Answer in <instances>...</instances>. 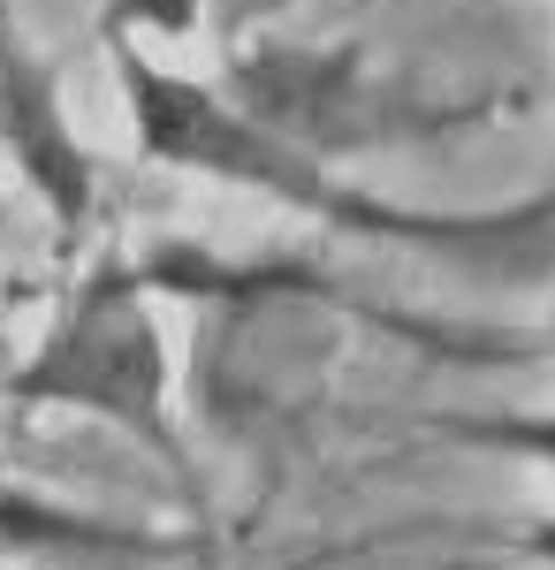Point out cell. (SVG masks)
Segmentation results:
<instances>
[{
  "mask_svg": "<svg viewBox=\"0 0 555 570\" xmlns=\"http://www.w3.org/2000/svg\"><path fill=\"white\" fill-rule=\"evenodd\" d=\"M228 99L266 137L312 160L403 153L441 137L487 130L510 115V91H441L411 69H388L366 46H298V39H228Z\"/></svg>",
  "mask_w": 555,
  "mask_h": 570,
  "instance_id": "2",
  "label": "cell"
},
{
  "mask_svg": "<svg viewBox=\"0 0 555 570\" xmlns=\"http://www.w3.org/2000/svg\"><path fill=\"white\" fill-rule=\"evenodd\" d=\"M107 46H115V77H123L137 145L160 168L236 183V190H259V198L320 220L335 236L403 244V252H427V259H449V266H503V274L555 266V190L525 198V206H487V214H427V206L381 198L366 183H342L335 160H312L298 145L266 137L228 91L160 69L153 53H137L129 31H107Z\"/></svg>",
  "mask_w": 555,
  "mask_h": 570,
  "instance_id": "1",
  "label": "cell"
},
{
  "mask_svg": "<svg viewBox=\"0 0 555 570\" xmlns=\"http://www.w3.org/2000/svg\"><path fill=\"white\" fill-rule=\"evenodd\" d=\"M427 434L457 441V449H487L555 480V411H441L427 419Z\"/></svg>",
  "mask_w": 555,
  "mask_h": 570,
  "instance_id": "6",
  "label": "cell"
},
{
  "mask_svg": "<svg viewBox=\"0 0 555 570\" xmlns=\"http://www.w3.org/2000/svg\"><path fill=\"white\" fill-rule=\"evenodd\" d=\"M0 137L16 145L23 176L46 190V206L61 220H85L91 206V160L69 137L61 107H53V69L39 53H23V39L0 23Z\"/></svg>",
  "mask_w": 555,
  "mask_h": 570,
  "instance_id": "4",
  "label": "cell"
},
{
  "mask_svg": "<svg viewBox=\"0 0 555 570\" xmlns=\"http://www.w3.org/2000/svg\"><path fill=\"white\" fill-rule=\"evenodd\" d=\"M0 548L8 556H53V563H168V556H191L198 540L145 532V525H123V518H91V510H69V502L0 487Z\"/></svg>",
  "mask_w": 555,
  "mask_h": 570,
  "instance_id": "5",
  "label": "cell"
},
{
  "mask_svg": "<svg viewBox=\"0 0 555 570\" xmlns=\"http://www.w3.org/2000/svg\"><path fill=\"white\" fill-rule=\"evenodd\" d=\"M290 8H304V0H206V16H214L221 39H252V31L274 23V16H290Z\"/></svg>",
  "mask_w": 555,
  "mask_h": 570,
  "instance_id": "8",
  "label": "cell"
},
{
  "mask_svg": "<svg viewBox=\"0 0 555 570\" xmlns=\"http://www.w3.org/2000/svg\"><path fill=\"white\" fill-rule=\"evenodd\" d=\"M8 395L115 419L123 434H137L153 456H168L183 472V434H175V403H168V343H160V320H153L145 266L123 259L91 266V282L69 297V312L53 320L39 357L8 381Z\"/></svg>",
  "mask_w": 555,
  "mask_h": 570,
  "instance_id": "3",
  "label": "cell"
},
{
  "mask_svg": "<svg viewBox=\"0 0 555 570\" xmlns=\"http://www.w3.org/2000/svg\"><path fill=\"white\" fill-rule=\"evenodd\" d=\"M510 556H525V563L555 570V518H533V525H517V532H510Z\"/></svg>",
  "mask_w": 555,
  "mask_h": 570,
  "instance_id": "9",
  "label": "cell"
},
{
  "mask_svg": "<svg viewBox=\"0 0 555 570\" xmlns=\"http://www.w3.org/2000/svg\"><path fill=\"white\" fill-rule=\"evenodd\" d=\"M191 31L198 23V0H115V16H107V31Z\"/></svg>",
  "mask_w": 555,
  "mask_h": 570,
  "instance_id": "7",
  "label": "cell"
}]
</instances>
